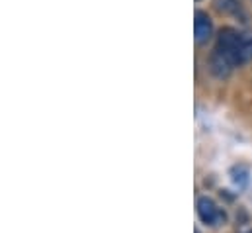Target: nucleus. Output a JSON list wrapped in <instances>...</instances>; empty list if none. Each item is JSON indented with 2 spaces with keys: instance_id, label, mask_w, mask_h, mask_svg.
I'll return each mask as SVG.
<instances>
[{
  "instance_id": "1",
  "label": "nucleus",
  "mask_w": 252,
  "mask_h": 233,
  "mask_svg": "<svg viewBox=\"0 0 252 233\" xmlns=\"http://www.w3.org/2000/svg\"><path fill=\"white\" fill-rule=\"evenodd\" d=\"M215 53H219L221 57H225L233 67H239V65H243L249 59L243 34H239L233 28H223L219 32L217 43H215Z\"/></svg>"
},
{
  "instance_id": "2",
  "label": "nucleus",
  "mask_w": 252,
  "mask_h": 233,
  "mask_svg": "<svg viewBox=\"0 0 252 233\" xmlns=\"http://www.w3.org/2000/svg\"><path fill=\"white\" fill-rule=\"evenodd\" d=\"M197 216H199V220L205 226H213V228L225 224V220H227L225 212L211 198H207V196H201L197 200Z\"/></svg>"
},
{
  "instance_id": "3",
  "label": "nucleus",
  "mask_w": 252,
  "mask_h": 233,
  "mask_svg": "<svg viewBox=\"0 0 252 233\" xmlns=\"http://www.w3.org/2000/svg\"><path fill=\"white\" fill-rule=\"evenodd\" d=\"M193 34H195V43L197 45H205L211 38H213V20L209 18L207 12L197 10L193 16Z\"/></svg>"
},
{
  "instance_id": "4",
  "label": "nucleus",
  "mask_w": 252,
  "mask_h": 233,
  "mask_svg": "<svg viewBox=\"0 0 252 233\" xmlns=\"http://www.w3.org/2000/svg\"><path fill=\"white\" fill-rule=\"evenodd\" d=\"M209 69H211V73H213L217 78H227L235 67H233L225 57H221L219 53H213L211 59H209Z\"/></svg>"
},
{
  "instance_id": "5",
  "label": "nucleus",
  "mask_w": 252,
  "mask_h": 233,
  "mask_svg": "<svg viewBox=\"0 0 252 233\" xmlns=\"http://www.w3.org/2000/svg\"><path fill=\"white\" fill-rule=\"evenodd\" d=\"M215 8L221 14H229V16H241V14H245L243 0H215Z\"/></svg>"
},
{
  "instance_id": "6",
  "label": "nucleus",
  "mask_w": 252,
  "mask_h": 233,
  "mask_svg": "<svg viewBox=\"0 0 252 233\" xmlns=\"http://www.w3.org/2000/svg\"><path fill=\"white\" fill-rule=\"evenodd\" d=\"M231 180H233L239 188H243V186L249 182V169L243 167V165L233 167V169H231Z\"/></svg>"
},
{
  "instance_id": "7",
  "label": "nucleus",
  "mask_w": 252,
  "mask_h": 233,
  "mask_svg": "<svg viewBox=\"0 0 252 233\" xmlns=\"http://www.w3.org/2000/svg\"><path fill=\"white\" fill-rule=\"evenodd\" d=\"M243 38H245V47H247V53H249V57H252V32L243 34Z\"/></svg>"
},
{
  "instance_id": "8",
  "label": "nucleus",
  "mask_w": 252,
  "mask_h": 233,
  "mask_svg": "<svg viewBox=\"0 0 252 233\" xmlns=\"http://www.w3.org/2000/svg\"><path fill=\"white\" fill-rule=\"evenodd\" d=\"M247 233H252V232H247Z\"/></svg>"
}]
</instances>
